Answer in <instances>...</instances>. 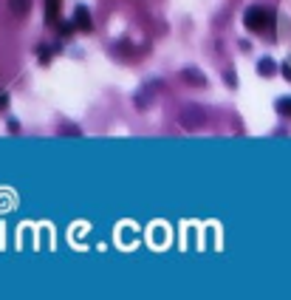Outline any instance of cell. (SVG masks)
Returning a JSON list of instances; mask_svg holds the SVG:
<instances>
[{
  "label": "cell",
  "instance_id": "6da1fadb",
  "mask_svg": "<svg viewBox=\"0 0 291 300\" xmlns=\"http://www.w3.org/2000/svg\"><path fill=\"white\" fill-rule=\"evenodd\" d=\"M243 26L249 31H269L274 26V12L272 9H263V6H249L243 12Z\"/></svg>",
  "mask_w": 291,
  "mask_h": 300
},
{
  "label": "cell",
  "instance_id": "7a4b0ae2",
  "mask_svg": "<svg viewBox=\"0 0 291 300\" xmlns=\"http://www.w3.org/2000/svg\"><path fill=\"white\" fill-rule=\"evenodd\" d=\"M206 122V113L201 108H187L181 113V125L184 128H189V130H195V128H201V125Z\"/></svg>",
  "mask_w": 291,
  "mask_h": 300
},
{
  "label": "cell",
  "instance_id": "3957f363",
  "mask_svg": "<svg viewBox=\"0 0 291 300\" xmlns=\"http://www.w3.org/2000/svg\"><path fill=\"white\" fill-rule=\"evenodd\" d=\"M74 26H77L79 31H91L93 23H91V12H88V6H82L79 3L77 9H74Z\"/></svg>",
  "mask_w": 291,
  "mask_h": 300
},
{
  "label": "cell",
  "instance_id": "277c9868",
  "mask_svg": "<svg viewBox=\"0 0 291 300\" xmlns=\"http://www.w3.org/2000/svg\"><path fill=\"white\" fill-rule=\"evenodd\" d=\"M181 80L187 82V85H195V88H204V85H206V77H204V74H201L195 65H187V68H184V71H181Z\"/></svg>",
  "mask_w": 291,
  "mask_h": 300
},
{
  "label": "cell",
  "instance_id": "5b68a950",
  "mask_svg": "<svg viewBox=\"0 0 291 300\" xmlns=\"http://www.w3.org/2000/svg\"><path fill=\"white\" fill-rule=\"evenodd\" d=\"M9 12L14 17H26L31 12V0H9Z\"/></svg>",
  "mask_w": 291,
  "mask_h": 300
},
{
  "label": "cell",
  "instance_id": "8992f818",
  "mask_svg": "<svg viewBox=\"0 0 291 300\" xmlns=\"http://www.w3.org/2000/svg\"><path fill=\"white\" fill-rule=\"evenodd\" d=\"M60 9H62V0H45V20H57L60 17Z\"/></svg>",
  "mask_w": 291,
  "mask_h": 300
},
{
  "label": "cell",
  "instance_id": "52a82bcc",
  "mask_svg": "<svg viewBox=\"0 0 291 300\" xmlns=\"http://www.w3.org/2000/svg\"><path fill=\"white\" fill-rule=\"evenodd\" d=\"M257 71H260L263 77H272V74L277 71V62H274L272 57H263V60L257 62Z\"/></svg>",
  "mask_w": 291,
  "mask_h": 300
},
{
  "label": "cell",
  "instance_id": "ba28073f",
  "mask_svg": "<svg viewBox=\"0 0 291 300\" xmlns=\"http://www.w3.org/2000/svg\"><path fill=\"white\" fill-rule=\"evenodd\" d=\"M51 54H54V49H51L48 43H43L40 49H37V57H40V62H43V65H48V62H51Z\"/></svg>",
  "mask_w": 291,
  "mask_h": 300
},
{
  "label": "cell",
  "instance_id": "9c48e42d",
  "mask_svg": "<svg viewBox=\"0 0 291 300\" xmlns=\"http://www.w3.org/2000/svg\"><path fill=\"white\" fill-rule=\"evenodd\" d=\"M277 113H283V117H291V97H280V99H277Z\"/></svg>",
  "mask_w": 291,
  "mask_h": 300
},
{
  "label": "cell",
  "instance_id": "30bf717a",
  "mask_svg": "<svg viewBox=\"0 0 291 300\" xmlns=\"http://www.w3.org/2000/svg\"><path fill=\"white\" fill-rule=\"evenodd\" d=\"M136 105H139V108H147V105H150V88H141V94H136Z\"/></svg>",
  "mask_w": 291,
  "mask_h": 300
},
{
  "label": "cell",
  "instance_id": "8fae6325",
  "mask_svg": "<svg viewBox=\"0 0 291 300\" xmlns=\"http://www.w3.org/2000/svg\"><path fill=\"white\" fill-rule=\"evenodd\" d=\"M224 80H226V85L235 88V85H237V74H235V71H226V74H224Z\"/></svg>",
  "mask_w": 291,
  "mask_h": 300
},
{
  "label": "cell",
  "instance_id": "7c38bea8",
  "mask_svg": "<svg viewBox=\"0 0 291 300\" xmlns=\"http://www.w3.org/2000/svg\"><path fill=\"white\" fill-rule=\"evenodd\" d=\"M9 108V94H0V110Z\"/></svg>",
  "mask_w": 291,
  "mask_h": 300
},
{
  "label": "cell",
  "instance_id": "4fadbf2b",
  "mask_svg": "<svg viewBox=\"0 0 291 300\" xmlns=\"http://www.w3.org/2000/svg\"><path fill=\"white\" fill-rule=\"evenodd\" d=\"M280 68H283V77L291 82V65H288V62H285V65H280Z\"/></svg>",
  "mask_w": 291,
  "mask_h": 300
}]
</instances>
